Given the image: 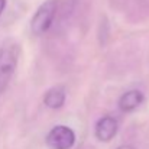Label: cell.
Masks as SVG:
<instances>
[{"mask_svg":"<svg viewBox=\"0 0 149 149\" xmlns=\"http://www.w3.org/2000/svg\"><path fill=\"white\" fill-rule=\"evenodd\" d=\"M19 54H20V48L15 41H7L0 47V93H3L19 61Z\"/></svg>","mask_w":149,"mask_h":149,"instance_id":"cell-1","label":"cell"},{"mask_svg":"<svg viewBox=\"0 0 149 149\" xmlns=\"http://www.w3.org/2000/svg\"><path fill=\"white\" fill-rule=\"evenodd\" d=\"M58 9V0H45L31 20V31L35 35H42L51 28Z\"/></svg>","mask_w":149,"mask_h":149,"instance_id":"cell-2","label":"cell"},{"mask_svg":"<svg viewBox=\"0 0 149 149\" xmlns=\"http://www.w3.org/2000/svg\"><path fill=\"white\" fill-rule=\"evenodd\" d=\"M45 141L51 149H71L75 143V133L71 127L58 125L49 130Z\"/></svg>","mask_w":149,"mask_h":149,"instance_id":"cell-3","label":"cell"},{"mask_svg":"<svg viewBox=\"0 0 149 149\" xmlns=\"http://www.w3.org/2000/svg\"><path fill=\"white\" fill-rule=\"evenodd\" d=\"M117 129H119V123L114 117L111 116H103L100 117L96 123V129H94V133H96V138L101 141V142H109L111 141L116 133H117Z\"/></svg>","mask_w":149,"mask_h":149,"instance_id":"cell-4","label":"cell"},{"mask_svg":"<svg viewBox=\"0 0 149 149\" xmlns=\"http://www.w3.org/2000/svg\"><path fill=\"white\" fill-rule=\"evenodd\" d=\"M143 94L139 90H129L126 93L122 94V97L119 99V109L122 111H133L135 109H138L142 101H143Z\"/></svg>","mask_w":149,"mask_h":149,"instance_id":"cell-5","label":"cell"},{"mask_svg":"<svg viewBox=\"0 0 149 149\" xmlns=\"http://www.w3.org/2000/svg\"><path fill=\"white\" fill-rule=\"evenodd\" d=\"M44 103H45L47 107H49L52 110L61 109L65 103V90H64V87H52V88H49L44 96Z\"/></svg>","mask_w":149,"mask_h":149,"instance_id":"cell-6","label":"cell"},{"mask_svg":"<svg viewBox=\"0 0 149 149\" xmlns=\"http://www.w3.org/2000/svg\"><path fill=\"white\" fill-rule=\"evenodd\" d=\"M4 7H6V0H0V15L3 13Z\"/></svg>","mask_w":149,"mask_h":149,"instance_id":"cell-7","label":"cell"},{"mask_svg":"<svg viewBox=\"0 0 149 149\" xmlns=\"http://www.w3.org/2000/svg\"><path fill=\"white\" fill-rule=\"evenodd\" d=\"M117 149H135V148L130 146V145H122V146H119Z\"/></svg>","mask_w":149,"mask_h":149,"instance_id":"cell-8","label":"cell"}]
</instances>
